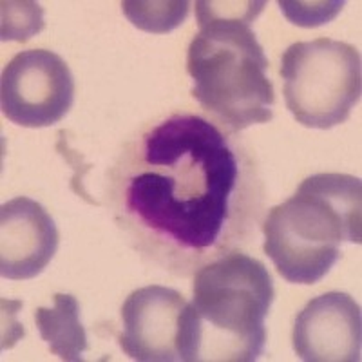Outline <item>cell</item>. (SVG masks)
<instances>
[{"label":"cell","instance_id":"cell-1","mask_svg":"<svg viewBox=\"0 0 362 362\" xmlns=\"http://www.w3.org/2000/svg\"><path fill=\"white\" fill-rule=\"evenodd\" d=\"M239 183L228 138L202 116L174 115L141 140L125 174V216L174 250L205 255L225 238Z\"/></svg>","mask_w":362,"mask_h":362},{"label":"cell","instance_id":"cell-2","mask_svg":"<svg viewBox=\"0 0 362 362\" xmlns=\"http://www.w3.org/2000/svg\"><path fill=\"white\" fill-rule=\"evenodd\" d=\"M264 6L263 0L196 2L199 33L187 53L192 96L232 131L264 124L274 116L268 58L250 28Z\"/></svg>","mask_w":362,"mask_h":362},{"label":"cell","instance_id":"cell-3","mask_svg":"<svg viewBox=\"0 0 362 362\" xmlns=\"http://www.w3.org/2000/svg\"><path fill=\"white\" fill-rule=\"evenodd\" d=\"M192 292L181 313V361L252 362L263 355L276 292L261 261L232 252L196 274Z\"/></svg>","mask_w":362,"mask_h":362},{"label":"cell","instance_id":"cell-4","mask_svg":"<svg viewBox=\"0 0 362 362\" xmlns=\"http://www.w3.org/2000/svg\"><path fill=\"white\" fill-rule=\"evenodd\" d=\"M361 210L358 177L313 174L292 198L268 212L264 254L290 283H319L337 263L342 243H362Z\"/></svg>","mask_w":362,"mask_h":362},{"label":"cell","instance_id":"cell-5","mask_svg":"<svg viewBox=\"0 0 362 362\" xmlns=\"http://www.w3.org/2000/svg\"><path fill=\"white\" fill-rule=\"evenodd\" d=\"M281 76L286 107L305 127L326 131L344 124L361 100V53L346 42H296L284 51Z\"/></svg>","mask_w":362,"mask_h":362},{"label":"cell","instance_id":"cell-6","mask_svg":"<svg viewBox=\"0 0 362 362\" xmlns=\"http://www.w3.org/2000/svg\"><path fill=\"white\" fill-rule=\"evenodd\" d=\"M74 102V78L62 57L47 49L15 54L2 71V115L22 127L58 124Z\"/></svg>","mask_w":362,"mask_h":362},{"label":"cell","instance_id":"cell-7","mask_svg":"<svg viewBox=\"0 0 362 362\" xmlns=\"http://www.w3.org/2000/svg\"><path fill=\"white\" fill-rule=\"evenodd\" d=\"M185 306V297L167 286L153 284L134 290L122 306L119 348L134 361H181L177 344Z\"/></svg>","mask_w":362,"mask_h":362},{"label":"cell","instance_id":"cell-8","mask_svg":"<svg viewBox=\"0 0 362 362\" xmlns=\"http://www.w3.org/2000/svg\"><path fill=\"white\" fill-rule=\"evenodd\" d=\"M293 350L306 362H358L362 348L361 306L344 292L312 299L293 325Z\"/></svg>","mask_w":362,"mask_h":362},{"label":"cell","instance_id":"cell-9","mask_svg":"<svg viewBox=\"0 0 362 362\" xmlns=\"http://www.w3.org/2000/svg\"><path fill=\"white\" fill-rule=\"evenodd\" d=\"M58 228L35 199L18 196L0 209V276L25 281L40 276L57 254Z\"/></svg>","mask_w":362,"mask_h":362},{"label":"cell","instance_id":"cell-10","mask_svg":"<svg viewBox=\"0 0 362 362\" xmlns=\"http://www.w3.org/2000/svg\"><path fill=\"white\" fill-rule=\"evenodd\" d=\"M35 322L40 337L49 344L51 354L66 362H78L89 348L80 322L78 300L69 293H54L53 308H38Z\"/></svg>","mask_w":362,"mask_h":362},{"label":"cell","instance_id":"cell-11","mask_svg":"<svg viewBox=\"0 0 362 362\" xmlns=\"http://www.w3.org/2000/svg\"><path fill=\"white\" fill-rule=\"evenodd\" d=\"M125 17L129 18L134 28L147 31V33L167 35L177 25L185 22L189 15L190 4L185 0H154V2H144V0H125L122 2Z\"/></svg>","mask_w":362,"mask_h":362},{"label":"cell","instance_id":"cell-12","mask_svg":"<svg viewBox=\"0 0 362 362\" xmlns=\"http://www.w3.org/2000/svg\"><path fill=\"white\" fill-rule=\"evenodd\" d=\"M44 11L37 2H2V40L25 42L44 29Z\"/></svg>","mask_w":362,"mask_h":362},{"label":"cell","instance_id":"cell-13","mask_svg":"<svg viewBox=\"0 0 362 362\" xmlns=\"http://www.w3.org/2000/svg\"><path fill=\"white\" fill-rule=\"evenodd\" d=\"M281 9L286 15L292 24L300 25V28H317V25L328 24L337 17L344 2H288V0H281Z\"/></svg>","mask_w":362,"mask_h":362},{"label":"cell","instance_id":"cell-14","mask_svg":"<svg viewBox=\"0 0 362 362\" xmlns=\"http://www.w3.org/2000/svg\"><path fill=\"white\" fill-rule=\"evenodd\" d=\"M58 136H60V140H58V144H57V151L62 154L64 160H66L67 163L73 165V170H74L73 181H71V189L78 194L80 198L86 199V202L95 203L93 199L89 198V194L86 192V189H83V176H86V173H89L90 170V165L83 163V158L80 156L76 151H71L69 145H67V141H66V138H64V136H66V132L60 131L58 132Z\"/></svg>","mask_w":362,"mask_h":362}]
</instances>
